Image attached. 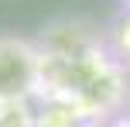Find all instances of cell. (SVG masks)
I'll list each match as a JSON object with an SVG mask.
<instances>
[{"instance_id": "obj_1", "label": "cell", "mask_w": 130, "mask_h": 127, "mask_svg": "<svg viewBox=\"0 0 130 127\" xmlns=\"http://www.w3.org/2000/svg\"><path fill=\"white\" fill-rule=\"evenodd\" d=\"M41 76V55L24 41H0V100L17 103Z\"/></svg>"}]
</instances>
